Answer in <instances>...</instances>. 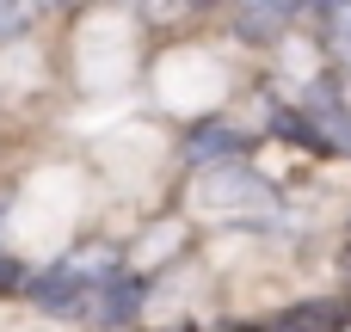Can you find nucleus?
Segmentation results:
<instances>
[{
  "instance_id": "1",
  "label": "nucleus",
  "mask_w": 351,
  "mask_h": 332,
  "mask_svg": "<svg viewBox=\"0 0 351 332\" xmlns=\"http://www.w3.org/2000/svg\"><path fill=\"white\" fill-rule=\"evenodd\" d=\"M99 290H105V277H99L93 265H80V259H68V265H49V271H31V277H25V296H31L43 314H86Z\"/></svg>"
},
{
  "instance_id": "2",
  "label": "nucleus",
  "mask_w": 351,
  "mask_h": 332,
  "mask_svg": "<svg viewBox=\"0 0 351 332\" xmlns=\"http://www.w3.org/2000/svg\"><path fill=\"white\" fill-rule=\"evenodd\" d=\"M142 296H148V277H130V271H123V277H105V290L93 296L86 314H93L99 327H130L136 308H142Z\"/></svg>"
},
{
  "instance_id": "3",
  "label": "nucleus",
  "mask_w": 351,
  "mask_h": 332,
  "mask_svg": "<svg viewBox=\"0 0 351 332\" xmlns=\"http://www.w3.org/2000/svg\"><path fill=\"white\" fill-rule=\"evenodd\" d=\"M296 18H302V6H241V12H234L241 37H253V43L278 37V31H284V25H296Z\"/></svg>"
},
{
  "instance_id": "4",
  "label": "nucleus",
  "mask_w": 351,
  "mask_h": 332,
  "mask_svg": "<svg viewBox=\"0 0 351 332\" xmlns=\"http://www.w3.org/2000/svg\"><path fill=\"white\" fill-rule=\"evenodd\" d=\"M271 129L284 136V142H296V148H315V154H333V142L315 129V117L308 111H271Z\"/></svg>"
},
{
  "instance_id": "5",
  "label": "nucleus",
  "mask_w": 351,
  "mask_h": 332,
  "mask_svg": "<svg viewBox=\"0 0 351 332\" xmlns=\"http://www.w3.org/2000/svg\"><path fill=\"white\" fill-rule=\"evenodd\" d=\"M185 148H191V160H216V154H241V129H234V123H197Z\"/></svg>"
},
{
  "instance_id": "6",
  "label": "nucleus",
  "mask_w": 351,
  "mask_h": 332,
  "mask_svg": "<svg viewBox=\"0 0 351 332\" xmlns=\"http://www.w3.org/2000/svg\"><path fill=\"white\" fill-rule=\"evenodd\" d=\"M25 18H31L25 6H0V43H6V37H19V25H25Z\"/></svg>"
},
{
  "instance_id": "7",
  "label": "nucleus",
  "mask_w": 351,
  "mask_h": 332,
  "mask_svg": "<svg viewBox=\"0 0 351 332\" xmlns=\"http://www.w3.org/2000/svg\"><path fill=\"white\" fill-rule=\"evenodd\" d=\"M12 290H25V265L0 259V296H12Z\"/></svg>"
},
{
  "instance_id": "8",
  "label": "nucleus",
  "mask_w": 351,
  "mask_h": 332,
  "mask_svg": "<svg viewBox=\"0 0 351 332\" xmlns=\"http://www.w3.org/2000/svg\"><path fill=\"white\" fill-rule=\"evenodd\" d=\"M333 25H346V31H333V37H339V49H346V62H351V12L333 6Z\"/></svg>"
}]
</instances>
